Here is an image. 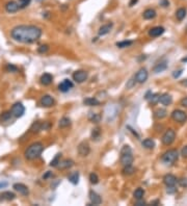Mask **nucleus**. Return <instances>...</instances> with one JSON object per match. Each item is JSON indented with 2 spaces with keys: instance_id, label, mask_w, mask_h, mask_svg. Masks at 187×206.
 I'll return each instance as SVG.
<instances>
[{
  "instance_id": "nucleus-1",
  "label": "nucleus",
  "mask_w": 187,
  "mask_h": 206,
  "mask_svg": "<svg viewBox=\"0 0 187 206\" xmlns=\"http://www.w3.org/2000/svg\"><path fill=\"white\" fill-rule=\"evenodd\" d=\"M11 36L19 43L32 44L40 40L42 29L36 25H18L11 29Z\"/></svg>"
},
{
  "instance_id": "nucleus-2",
  "label": "nucleus",
  "mask_w": 187,
  "mask_h": 206,
  "mask_svg": "<svg viewBox=\"0 0 187 206\" xmlns=\"http://www.w3.org/2000/svg\"><path fill=\"white\" fill-rule=\"evenodd\" d=\"M43 150H44L43 144L36 142V143L31 144L26 150H25L24 155L28 160H34V159H36L37 157H40V155L42 154Z\"/></svg>"
},
{
  "instance_id": "nucleus-3",
  "label": "nucleus",
  "mask_w": 187,
  "mask_h": 206,
  "mask_svg": "<svg viewBox=\"0 0 187 206\" xmlns=\"http://www.w3.org/2000/svg\"><path fill=\"white\" fill-rule=\"evenodd\" d=\"M178 157H179V153H178L177 150L170 149L163 154L161 159H162V161L165 165H173V163H175L178 160Z\"/></svg>"
},
{
  "instance_id": "nucleus-4",
  "label": "nucleus",
  "mask_w": 187,
  "mask_h": 206,
  "mask_svg": "<svg viewBox=\"0 0 187 206\" xmlns=\"http://www.w3.org/2000/svg\"><path fill=\"white\" fill-rule=\"evenodd\" d=\"M175 140H176V132H175V130L173 129H167L165 131V133L163 134L162 139V144L165 145V146H170V145H172L173 143L175 142Z\"/></svg>"
},
{
  "instance_id": "nucleus-5",
  "label": "nucleus",
  "mask_w": 187,
  "mask_h": 206,
  "mask_svg": "<svg viewBox=\"0 0 187 206\" xmlns=\"http://www.w3.org/2000/svg\"><path fill=\"white\" fill-rule=\"evenodd\" d=\"M11 114L15 117V118H21V117H22L23 114H24V112H25L24 105H23L22 103H20V102L15 103V104L11 106Z\"/></svg>"
},
{
  "instance_id": "nucleus-6",
  "label": "nucleus",
  "mask_w": 187,
  "mask_h": 206,
  "mask_svg": "<svg viewBox=\"0 0 187 206\" xmlns=\"http://www.w3.org/2000/svg\"><path fill=\"white\" fill-rule=\"evenodd\" d=\"M172 119L178 123H184L187 121V114L181 109H176L172 112Z\"/></svg>"
},
{
  "instance_id": "nucleus-7",
  "label": "nucleus",
  "mask_w": 187,
  "mask_h": 206,
  "mask_svg": "<svg viewBox=\"0 0 187 206\" xmlns=\"http://www.w3.org/2000/svg\"><path fill=\"white\" fill-rule=\"evenodd\" d=\"M135 80H136V82L138 83H144L147 81V79H148L149 77V73L148 71H147V69H144V68H141V69L138 70V72L135 75Z\"/></svg>"
},
{
  "instance_id": "nucleus-8",
  "label": "nucleus",
  "mask_w": 187,
  "mask_h": 206,
  "mask_svg": "<svg viewBox=\"0 0 187 206\" xmlns=\"http://www.w3.org/2000/svg\"><path fill=\"white\" fill-rule=\"evenodd\" d=\"M73 79L77 83H82L87 79V72L83 71V70H78V71L74 72Z\"/></svg>"
},
{
  "instance_id": "nucleus-9",
  "label": "nucleus",
  "mask_w": 187,
  "mask_h": 206,
  "mask_svg": "<svg viewBox=\"0 0 187 206\" xmlns=\"http://www.w3.org/2000/svg\"><path fill=\"white\" fill-rule=\"evenodd\" d=\"M90 148L87 142H81L78 145V153L81 156H83V157L84 156H87L90 154Z\"/></svg>"
},
{
  "instance_id": "nucleus-10",
  "label": "nucleus",
  "mask_w": 187,
  "mask_h": 206,
  "mask_svg": "<svg viewBox=\"0 0 187 206\" xmlns=\"http://www.w3.org/2000/svg\"><path fill=\"white\" fill-rule=\"evenodd\" d=\"M133 159L134 158H133L132 152L121 154V163L123 166H131L133 163Z\"/></svg>"
},
{
  "instance_id": "nucleus-11",
  "label": "nucleus",
  "mask_w": 187,
  "mask_h": 206,
  "mask_svg": "<svg viewBox=\"0 0 187 206\" xmlns=\"http://www.w3.org/2000/svg\"><path fill=\"white\" fill-rule=\"evenodd\" d=\"M13 188L16 192H18L19 194H21L22 196H27L29 194V189L28 187L23 183H15L13 185Z\"/></svg>"
},
{
  "instance_id": "nucleus-12",
  "label": "nucleus",
  "mask_w": 187,
  "mask_h": 206,
  "mask_svg": "<svg viewBox=\"0 0 187 206\" xmlns=\"http://www.w3.org/2000/svg\"><path fill=\"white\" fill-rule=\"evenodd\" d=\"M72 88H73V83H72V81L69 80V79H65V80L62 81V83H59V85H58V90L62 93L69 92Z\"/></svg>"
},
{
  "instance_id": "nucleus-13",
  "label": "nucleus",
  "mask_w": 187,
  "mask_h": 206,
  "mask_svg": "<svg viewBox=\"0 0 187 206\" xmlns=\"http://www.w3.org/2000/svg\"><path fill=\"white\" fill-rule=\"evenodd\" d=\"M19 8H20V6H19V3L16 1H8V3L5 4V11H8V13H17L19 11Z\"/></svg>"
},
{
  "instance_id": "nucleus-14",
  "label": "nucleus",
  "mask_w": 187,
  "mask_h": 206,
  "mask_svg": "<svg viewBox=\"0 0 187 206\" xmlns=\"http://www.w3.org/2000/svg\"><path fill=\"white\" fill-rule=\"evenodd\" d=\"M40 103H41L42 106L50 107V106H52V105L54 104V99H53L50 95H45V96H43V97H42Z\"/></svg>"
},
{
  "instance_id": "nucleus-15",
  "label": "nucleus",
  "mask_w": 187,
  "mask_h": 206,
  "mask_svg": "<svg viewBox=\"0 0 187 206\" xmlns=\"http://www.w3.org/2000/svg\"><path fill=\"white\" fill-rule=\"evenodd\" d=\"M164 28L162 26H155L153 28H151L149 31V36L152 37H160L161 34L164 32Z\"/></svg>"
},
{
  "instance_id": "nucleus-16",
  "label": "nucleus",
  "mask_w": 187,
  "mask_h": 206,
  "mask_svg": "<svg viewBox=\"0 0 187 206\" xmlns=\"http://www.w3.org/2000/svg\"><path fill=\"white\" fill-rule=\"evenodd\" d=\"M88 196H90V202H92V204H94V205H100L102 203L101 197L98 195L96 192L90 191V194H88Z\"/></svg>"
},
{
  "instance_id": "nucleus-17",
  "label": "nucleus",
  "mask_w": 187,
  "mask_h": 206,
  "mask_svg": "<svg viewBox=\"0 0 187 206\" xmlns=\"http://www.w3.org/2000/svg\"><path fill=\"white\" fill-rule=\"evenodd\" d=\"M163 182L166 186H174L177 183V178L172 174H167L163 177Z\"/></svg>"
},
{
  "instance_id": "nucleus-18",
  "label": "nucleus",
  "mask_w": 187,
  "mask_h": 206,
  "mask_svg": "<svg viewBox=\"0 0 187 206\" xmlns=\"http://www.w3.org/2000/svg\"><path fill=\"white\" fill-rule=\"evenodd\" d=\"M159 102H160L162 105H164V106H167V105L172 104L173 98L170 94H166V93L162 94V95L160 96V98H159Z\"/></svg>"
},
{
  "instance_id": "nucleus-19",
  "label": "nucleus",
  "mask_w": 187,
  "mask_h": 206,
  "mask_svg": "<svg viewBox=\"0 0 187 206\" xmlns=\"http://www.w3.org/2000/svg\"><path fill=\"white\" fill-rule=\"evenodd\" d=\"M74 166V161L72 159H65L62 161H59V163L57 165V168L60 170H65V169H70Z\"/></svg>"
},
{
  "instance_id": "nucleus-20",
  "label": "nucleus",
  "mask_w": 187,
  "mask_h": 206,
  "mask_svg": "<svg viewBox=\"0 0 187 206\" xmlns=\"http://www.w3.org/2000/svg\"><path fill=\"white\" fill-rule=\"evenodd\" d=\"M166 68H167V62L166 60H163V62L158 63V64L153 68V72L156 74H158V73H160V72H163Z\"/></svg>"
},
{
  "instance_id": "nucleus-21",
  "label": "nucleus",
  "mask_w": 187,
  "mask_h": 206,
  "mask_svg": "<svg viewBox=\"0 0 187 206\" xmlns=\"http://www.w3.org/2000/svg\"><path fill=\"white\" fill-rule=\"evenodd\" d=\"M16 198V195L13 192H3L2 194H0V200L2 201H13Z\"/></svg>"
},
{
  "instance_id": "nucleus-22",
  "label": "nucleus",
  "mask_w": 187,
  "mask_h": 206,
  "mask_svg": "<svg viewBox=\"0 0 187 206\" xmlns=\"http://www.w3.org/2000/svg\"><path fill=\"white\" fill-rule=\"evenodd\" d=\"M41 83L43 84V85H49V84H51L53 80V76L51 74L49 73H44L43 75L41 76Z\"/></svg>"
},
{
  "instance_id": "nucleus-23",
  "label": "nucleus",
  "mask_w": 187,
  "mask_h": 206,
  "mask_svg": "<svg viewBox=\"0 0 187 206\" xmlns=\"http://www.w3.org/2000/svg\"><path fill=\"white\" fill-rule=\"evenodd\" d=\"M112 26H113V24H112V23H108V24L102 25V26L99 28V31H98L99 36H105V34H109V31L111 30Z\"/></svg>"
},
{
  "instance_id": "nucleus-24",
  "label": "nucleus",
  "mask_w": 187,
  "mask_h": 206,
  "mask_svg": "<svg viewBox=\"0 0 187 206\" xmlns=\"http://www.w3.org/2000/svg\"><path fill=\"white\" fill-rule=\"evenodd\" d=\"M142 16H144V18L146 19V20H152V19H154L156 17V11H155V9H153V8H148L144 11V15Z\"/></svg>"
},
{
  "instance_id": "nucleus-25",
  "label": "nucleus",
  "mask_w": 187,
  "mask_h": 206,
  "mask_svg": "<svg viewBox=\"0 0 187 206\" xmlns=\"http://www.w3.org/2000/svg\"><path fill=\"white\" fill-rule=\"evenodd\" d=\"M84 105H87V106H97V105L100 104V101L96 98H86V99L83 100Z\"/></svg>"
},
{
  "instance_id": "nucleus-26",
  "label": "nucleus",
  "mask_w": 187,
  "mask_h": 206,
  "mask_svg": "<svg viewBox=\"0 0 187 206\" xmlns=\"http://www.w3.org/2000/svg\"><path fill=\"white\" fill-rule=\"evenodd\" d=\"M68 180H69L72 184H74V185L78 184V182H79V173L78 172H73L72 174L69 175Z\"/></svg>"
},
{
  "instance_id": "nucleus-27",
  "label": "nucleus",
  "mask_w": 187,
  "mask_h": 206,
  "mask_svg": "<svg viewBox=\"0 0 187 206\" xmlns=\"http://www.w3.org/2000/svg\"><path fill=\"white\" fill-rule=\"evenodd\" d=\"M135 172V169L131 166H124V169L122 170V173H123L124 176H130V175L134 174Z\"/></svg>"
},
{
  "instance_id": "nucleus-28",
  "label": "nucleus",
  "mask_w": 187,
  "mask_h": 206,
  "mask_svg": "<svg viewBox=\"0 0 187 206\" xmlns=\"http://www.w3.org/2000/svg\"><path fill=\"white\" fill-rule=\"evenodd\" d=\"M101 114H96V112H90V114H88V120L93 123H99L101 121Z\"/></svg>"
},
{
  "instance_id": "nucleus-29",
  "label": "nucleus",
  "mask_w": 187,
  "mask_h": 206,
  "mask_svg": "<svg viewBox=\"0 0 187 206\" xmlns=\"http://www.w3.org/2000/svg\"><path fill=\"white\" fill-rule=\"evenodd\" d=\"M186 13H187V11H186V8H181L177 9V11H176V18L179 21H182L184 18L186 17Z\"/></svg>"
},
{
  "instance_id": "nucleus-30",
  "label": "nucleus",
  "mask_w": 187,
  "mask_h": 206,
  "mask_svg": "<svg viewBox=\"0 0 187 206\" xmlns=\"http://www.w3.org/2000/svg\"><path fill=\"white\" fill-rule=\"evenodd\" d=\"M154 114H155L156 118L159 119V120H161V119H163V118L166 117L167 111H166V109H164V108H158L157 111H155Z\"/></svg>"
},
{
  "instance_id": "nucleus-31",
  "label": "nucleus",
  "mask_w": 187,
  "mask_h": 206,
  "mask_svg": "<svg viewBox=\"0 0 187 206\" xmlns=\"http://www.w3.org/2000/svg\"><path fill=\"white\" fill-rule=\"evenodd\" d=\"M142 146L147 149H153L155 147V142L152 139H146L144 140H142Z\"/></svg>"
},
{
  "instance_id": "nucleus-32",
  "label": "nucleus",
  "mask_w": 187,
  "mask_h": 206,
  "mask_svg": "<svg viewBox=\"0 0 187 206\" xmlns=\"http://www.w3.org/2000/svg\"><path fill=\"white\" fill-rule=\"evenodd\" d=\"M70 125H71V120H70L69 118H67V117H64L62 119H60L59 123H58V126H59L60 128L69 127Z\"/></svg>"
},
{
  "instance_id": "nucleus-33",
  "label": "nucleus",
  "mask_w": 187,
  "mask_h": 206,
  "mask_svg": "<svg viewBox=\"0 0 187 206\" xmlns=\"http://www.w3.org/2000/svg\"><path fill=\"white\" fill-rule=\"evenodd\" d=\"M144 195V191L142 188H140V187H138L137 189H135V192L133 193V197H134L136 200H138V199H142Z\"/></svg>"
},
{
  "instance_id": "nucleus-34",
  "label": "nucleus",
  "mask_w": 187,
  "mask_h": 206,
  "mask_svg": "<svg viewBox=\"0 0 187 206\" xmlns=\"http://www.w3.org/2000/svg\"><path fill=\"white\" fill-rule=\"evenodd\" d=\"M11 111H4V112H2L1 114H0V122H5V121H8L9 120V119L11 118Z\"/></svg>"
},
{
  "instance_id": "nucleus-35",
  "label": "nucleus",
  "mask_w": 187,
  "mask_h": 206,
  "mask_svg": "<svg viewBox=\"0 0 187 206\" xmlns=\"http://www.w3.org/2000/svg\"><path fill=\"white\" fill-rule=\"evenodd\" d=\"M60 157H62V154L60 153H57L55 155V157L51 160V163H50V167H57V165L59 163V161H60Z\"/></svg>"
},
{
  "instance_id": "nucleus-36",
  "label": "nucleus",
  "mask_w": 187,
  "mask_h": 206,
  "mask_svg": "<svg viewBox=\"0 0 187 206\" xmlns=\"http://www.w3.org/2000/svg\"><path fill=\"white\" fill-rule=\"evenodd\" d=\"M30 130H31L32 132H39L40 130H42V123H40V122L33 123L31 126V128H30Z\"/></svg>"
},
{
  "instance_id": "nucleus-37",
  "label": "nucleus",
  "mask_w": 187,
  "mask_h": 206,
  "mask_svg": "<svg viewBox=\"0 0 187 206\" xmlns=\"http://www.w3.org/2000/svg\"><path fill=\"white\" fill-rule=\"evenodd\" d=\"M133 44L132 41H123V42H119V43H116V46L119 47V48H126V47H129Z\"/></svg>"
},
{
  "instance_id": "nucleus-38",
  "label": "nucleus",
  "mask_w": 187,
  "mask_h": 206,
  "mask_svg": "<svg viewBox=\"0 0 187 206\" xmlns=\"http://www.w3.org/2000/svg\"><path fill=\"white\" fill-rule=\"evenodd\" d=\"M159 98H160V95H159V94H152V96L149 98L150 103H151V104H156L157 102H159Z\"/></svg>"
},
{
  "instance_id": "nucleus-39",
  "label": "nucleus",
  "mask_w": 187,
  "mask_h": 206,
  "mask_svg": "<svg viewBox=\"0 0 187 206\" xmlns=\"http://www.w3.org/2000/svg\"><path fill=\"white\" fill-rule=\"evenodd\" d=\"M100 134H101V131H100L99 128H95L92 131V139L93 140H98L100 137Z\"/></svg>"
},
{
  "instance_id": "nucleus-40",
  "label": "nucleus",
  "mask_w": 187,
  "mask_h": 206,
  "mask_svg": "<svg viewBox=\"0 0 187 206\" xmlns=\"http://www.w3.org/2000/svg\"><path fill=\"white\" fill-rule=\"evenodd\" d=\"M90 181L92 184H97L98 182H99V177H98V175L95 174V173H92V174L90 175Z\"/></svg>"
},
{
  "instance_id": "nucleus-41",
  "label": "nucleus",
  "mask_w": 187,
  "mask_h": 206,
  "mask_svg": "<svg viewBox=\"0 0 187 206\" xmlns=\"http://www.w3.org/2000/svg\"><path fill=\"white\" fill-rule=\"evenodd\" d=\"M30 2H31V0H19V6H20V8H27L28 5L30 4Z\"/></svg>"
},
{
  "instance_id": "nucleus-42",
  "label": "nucleus",
  "mask_w": 187,
  "mask_h": 206,
  "mask_svg": "<svg viewBox=\"0 0 187 206\" xmlns=\"http://www.w3.org/2000/svg\"><path fill=\"white\" fill-rule=\"evenodd\" d=\"M135 84H136V80H135V77H133V78H130L129 80L127 81V83H126V88L132 89L133 86H135Z\"/></svg>"
},
{
  "instance_id": "nucleus-43",
  "label": "nucleus",
  "mask_w": 187,
  "mask_h": 206,
  "mask_svg": "<svg viewBox=\"0 0 187 206\" xmlns=\"http://www.w3.org/2000/svg\"><path fill=\"white\" fill-rule=\"evenodd\" d=\"M6 71L8 72H13V73H15V72H18V68L16 67V66L11 65V64H8L6 66Z\"/></svg>"
},
{
  "instance_id": "nucleus-44",
  "label": "nucleus",
  "mask_w": 187,
  "mask_h": 206,
  "mask_svg": "<svg viewBox=\"0 0 187 206\" xmlns=\"http://www.w3.org/2000/svg\"><path fill=\"white\" fill-rule=\"evenodd\" d=\"M48 50H49L48 45H42V46H40V47H39V49H37L39 53H46Z\"/></svg>"
},
{
  "instance_id": "nucleus-45",
  "label": "nucleus",
  "mask_w": 187,
  "mask_h": 206,
  "mask_svg": "<svg viewBox=\"0 0 187 206\" xmlns=\"http://www.w3.org/2000/svg\"><path fill=\"white\" fill-rule=\"evenodd\" d=\"M182 73H183V70H179V71H175L174 73H173V77L174 78H179L180 76L182 75Z\"/></svg>"
},
{
  "instance_id": "nucleus-46",
  "label": "nucleus",
  "mask_w": 187,
  "mask_h": 206,
  "mask_svg": "<svg viewBox=\"0 0 187 206\" xmlns=\"http://www.w3.org/2000/svg\"><path fill=\"white\" fill-rule=\"evenodd\" d=\"M181 155L184 158H187V146H184L181 150Z\"/></svg>"
},
{
  "instance_id": "nucleus-47",
  "label": "nucleus",
  "mask_w": 187,
  "mask_h": 206,
  "mask_svg": "<svg viewBox=\"0 0 187 206\" xmlns=\"http://www.w3.org/2000/svg\"><path fill=\"white\" fill-rule=\"evenodd\" d=\"M177 192V188L174 186H167V193L168 194H174V193H176Z\"/></svg>"
},
{
  "instance_id": "nucleus-48",
  "label": "nucleus",
  "mask_w": 187,
  "mask_h": 206,
  "mask_svg": "<svg viewBox=\"0 0 187 206\" xmlns=\"http://www.w3.org/2000/svg\"><path fill=\"white\" fill-rule=\"evenodd\" d=\"M160 5L163 8H167L170 5V2H168V0H160Z\"/></svg>"
},
{
  "instance_id": "nucleus-49",
  "label": "nucleus",
  "mask_w": 187,
  "mask_h": 206,
  "mask_svg": "<svg viewBox=\"0 0 187 206\" xmlns=\"http://www.w3.org/2000/svg\"><path fill=\"white\" fill-rule=\"evenodd\" d=\"M135 205L136 206H142V205H146V202H144L142 199H138V200L136 201V203H135Z\"/></svg>"
},
{
  "instance_id": "nucleus-50",
  "label": "nucleus",
  "mask_w": 187,
  "mask_h": 206,
  "mask_svg": "<svg viewBox=\"0 0 187 206\" xmlns=\"http://www.w3.org/2000/svg\"><path fill=\"white\" fill-rule=\"evenodd\" d=\"M180 104H181V106H183V107H187V97L183 98V99L181 100V102H180Z\"/></svg>"
},
{
  "instance_id": "nucleus-51",
  "label": "nucleus",
  "mask_w": 187,
  "mask_h": 206,
  "mask_svg": "<svg viewBox=\"0 0 187 206\" xmlns=\"http://www.w3.org/2000/svg\"><path fill=\"white\" fill-rule=\"evenodd\" d=\"M179 182H180V184H181V186H187V179H181V180H179Z\"/></svg>"
},
{
  "instance_id": "nucleus-52",
  "label": "nucleus",
  "mask_w": 187,
  "mask_h": 206,
  "mask_svg": "<svg viewBox=\"0 0 187 206\" xmlns=\"http://www.w3.org/2000/svg\"><path fill=\"white\" fill-rule=\"evenodd\" d=\"M52 176H53V174H52V173H51V172H47L46 174H45V175H44V176H43V178H44V179H47V178H49V177H52Z\"/></svg>"
},
{
  "instance_id": "nucleus-53",
  "label": "nucleus",
  "mask_w": 187,
  "mask_h": 206,
  "mask_svg": "<svg viewBox=\"0 0 187 206\" xmlns=\"http://www.w3.org/2000/svg\"><path fill=\"white\" fill-rule=\"evenodd\" d=\"M138 2V0H130V2H129V6H134L135 4Z\"/></svg>"
},
{
  "instance_id": "nucleus-54",
  "label": "nucleus",
  "mask_w": 187,
  "mask_h": 206,
  "mask_svg": "<svg viewBox=\"0 0 187 206\" xmlns=\"http://www.w3.org/2000/svg\"><path fill=\"white\" fill-rule=\"evenodd\" d=\"M151 96H152V92H151V91H149V92L146 94V96H144V99L149 100V98L151 97Z\"/></svg>"
},
{
  "instance_id": "nucleus-55",
  "label": "nucleus",
  "mask_w": 187,
  "mask_h": 206,
  "mask_svg": "<svg viewBox=\"0 0 187 206\" xmlns=\"http://www.w3.org/2000/svg\"><path fill=\"white\" fill-rule=\"evenodd\" d=\"M6 186H8V182H0V188H3Z\"/></svg>"
},
{
  "instance_id": "nucleus-56",
  "label": "nucleus",
  "mask_w": 187,
  "mask_h": 206,
  "mask_svg": "<svg viewBox=\"0 0 187 206\" xmlns=\"http://www.w3.org/2000/svg\"><path fill=\"white\" fill-rule=\"evenodd\" d=\"M181 84H182V85H184V86H187V79H185V80H182Z\"/></svg>"
},
{
  "instance_id": "nucleus-57",
  "label": "nucleus",
  "mask_w": 187,
  "mask_h": 206,
  "mask_svg": "<svg viewBox=\"0 0 187 206\" xmlns=\"http://www.w3.org/2000/svg\"><path fill=\"white\" fill-rule=\"evenodd\" d=\"M182 62H183V63H187V56H186V57H184V58H182Z\"/></svg>"
},
{
  "instance_id": "nucleus-58",
  "label": "nucleus",
  "mask_w": 187,
  "mask_h": 206,
  "mask_svg": "<svg viewBox=\"0 0 187 206\" xmlns=\"http://www.w3.org/2000/svg\"><path fill=\"white\" fill-rule=\"evenodd\" d=\"M37 1H42V0H37Z\"/></svg>"
}]
</instances>
